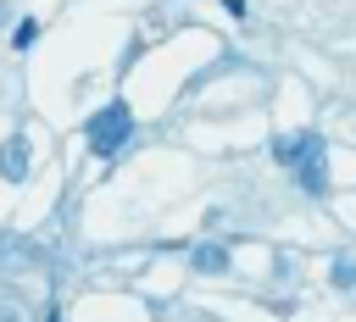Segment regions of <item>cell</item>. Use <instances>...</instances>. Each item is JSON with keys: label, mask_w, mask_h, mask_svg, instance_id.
I'll return each instance as SVG.
<instances>
[{"label": "cell", "mask_w": 356, "mask_h": 322, "mask_svg": "<svg viewBox=\"0 0 356 322\" xmlns=\"http://www.w3.org/2000/svg\"><path fill=\"white\" fill-rule=\"evenodd\" d=\"M273 155H278L284 167H295V178H300V189H306V194H323V189H328V150H323V139H317V133L273 139Z\"/></svg>", "instance_id": "obj_1"}, {"label": "cell", "mask_w": 356, "mask_h": 322, "mask_svg": "<svg viewBox=\"0 0 356 322\" xmlns=\"http://www.w3.org/2000/svg\"><path fill=\"white\" fill-rule=\"evenodd\" d=\"M83 139H89V150H95V155H117V150L134 139V111H128L122 100L100 105V111L83 122Z\"/></svg>", "instance_id": "obj_2"}, {"label": "cell", "mask_w": 356, "mask_h": 322, "mask_svg": "<svg viewBox=\"0 0 356 322\" xmlns=\"http://www.w3.org/2000/svg\"><path fill=\"white\" fill-rule=\"evenodd\" d=\"M0 178H6V183H22V178H28V139H22V133H11V139L0 144Z\"/></svg>", "instance_id": "obj_3"}, {"label": "cell", "mask_w": 356, "mask_h": 322, "mask_svg": "<svg viewBox=\"0 0 356 322\" xmlns=\"http://www.w3.org/2000/svg\"><path fill=\"white\" fill-rule=\"evenodd\" d=\"M195 272H228V250L222 244H195Z\"/></svg>", "instance_id": "obj_4"}, {"label": "cell", "mask_w": 356, "mask_h": 322, "mask_svg": "<svg viewBox=\"0 0 356 322\" xmlns=\"http://www.w3.org/2000/svg\"><path fill=\"white\" fill-rule=\"evenodd\" d=\"M328 278H334V289H356V261H334Z\"/></svg>", "instance_id": "obj_5"}, {"label": "cell", "mask_w": 356, "mask_h": 322, "mask_svg": "<svg viewBox=\"0 0 356 322\" xmlns=\"http://www.w3.org/2000/svg\"><path fill=\"white\" fill-rule=\"evenodd\" d=\"M33 39H39V22H33V17H22V22H17V33H11V44H17V50H28Z\"/></svg>", "instance_id": "obj_6"}]
</instances>
